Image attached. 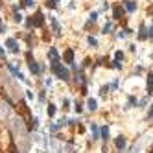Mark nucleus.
Segmentation results:
<instances>
[{
	"label": "nucleus",
	"instance_id": "obj_12",
	"mask_svg": "<svg viewBox=\"0 0 153 153\" xmlns=\"http://www.w3.org/2000/svg\"><path fill=\"white\" fill-rule=\"evenodd\" d=\"M87 105H89L90 111H96V100H89V102H87Z\"/></svg>",
	"mask_w": 153,
	"mask_h": 153
},
{
	"label": "nucleus",
	"instance_id": "obj_3",
	"mask_svg": "<svg viewBox=\"0 0 153 153\" xmlns=\"http://www.w3.org/2000/svg\"><path fill=\"white\" fill-rule=\"evenodd\" d=\"M26 57H28V66H30V70H31L33 74H39L41 70H43V66H39V65L35 63V61H33V57H31V54H28V55H26Z\"/></svg>",
	"mask_w": 153,
	"mask_h": 153
},
{
	"label": "nucleus",
	"instance_id": "obj_1",
	"mask_svg": "<svg viewBox=\"0 0 153 153\" xmlns=\"http://www.w3.org/2000/svg\"><path fill=\"white\" fill-rule=\"evenodd\" d=\"M52 70H54V74L57 76V78H61L63 81H68V70L65 66L59 65V61H57V63H52Z\"/></svg>",
	"mask_w": 153,
	"mask_h": 153
},
{
	"label": "nucleus",
	"instance_id": "obj_24",
	"mask_svg": "<svg viewBox=\"0 0 153 153\" xmlns=\"http://www.w3.org/2000/svg\"><path fill=\"white\" fill-rule=\"evenodd\" d=\"M138 149H140V146H135V148H133V153H138Z\"/></svg>",
	"mask_w": 153,
	"mask_h": 153
},
{
	"label": "nucleus",
	"instance_id": "obj_21",
	"mask_svg": "<svg viewBox=\"0 0 153 153\" xmlns=\"http://www.w3.org/2000/svg\"><path fill=\"white\" fill-rule=\"evenodd\" d=\"M111 28H113V26H111V22H107L105 26H103V31H111Z\"/></svg>",
	"mask_w": 153,
	"mask_h": 153
},
{
	"label": "nucleus",
	"instance_id": "obj_17",
	"mask_svg": "<svg viewBox=\"0 0 153 153\" xmlns=\"http://www.w3.org/2000/svg\"><path fill=\"white\" fill-rule=\"evenodd\" d=\"M87 41H89V44H92V46H96V44H98V41H96L94 37H89Z\"/></svg>",
	"mask_w": 153,
	"mask_h": 153
},
{
	"label": "nucleus",
	"instance_id": "obj_7",
	"mask_svg": "<svg viewBox=\"0 0 153 153\" xmlns=\"http://www.w3.org/2000/svg\"><path fill=\"white\" fill-rule=\"evenodd\" d=\"M65 61H66V65L74 63V50H72V48H68V50L65 52Z\"/></svg>",
	"mask_w": 153,
	"mask_h": 153
},
{
	"label": "nucleus",
	"instance_id": "obj_11",
	"mask_svg": "<svg viewBox=\"0 0 153 153\" xmlns=\"http://www.w3.org/2000/svg\"><path fill=\"white\" fill-rule=\"evenodd\" d=\"M102 138H103V140H107V138H109V127L107 126L102 127Z\"/></svg>",
	"mask_w": 153,
	"mask_h": 153
},
{
	"label": "nucleus",
	"instance_id": "obj_15",
	"mask_svg": "<svg viewBox=\"0 0 153 153\" xmlns=\"http://www.w3.org/2000/svg\"><path fill=\"white\" fill-rule=\"evenodd\" d=\"M92 138H98V135H100V131H98V126H92Z\"/></svg>",
	"mask_w": 153,
	"mask_h": 153
},
{
	"label": "nucleus",
	"instance_id": "obj_18",
	"mask_svg": "<svg viewBox=\"0 0 153 153\" xmlns=\"http://www.w3.org/2000/svg\"><path fill=\"white\" fill-rule=\"evenodd\" d=\"M114 57H116V61H122V57H124V54H122V52H116V54H114Z\"/></svg>",
	"mask_w": 153,
	"mask_h": 153
},
{
	"label": "nucleus",
	"instance_id": "obj_26",
	"mask_svg": "<svg viewBox=\"0 0 153 153\" xmlns=\"http://www.w3.org/2000/svg\"><path fill=\"white\" fill-rule=\"evenodd\" d=\"M4 30H6V28H4V24H2V22H0V33H2Z\"/></svg>",
	"mask_w": 153,
	"mask_h": 153
},
{
	"label": "nucleus",
	"instance_id": "obj_13",
	"mask_svg": "<svg viewBox=\"0 0 153 153\" xmlns=\"http://www.w3.org/2000/svg\"><path fill=\"white\" fill-rule=\"evenodd\" d=\"M48 114H50V116L55 114V105H54V103H50V105H48Z\"/></svg>",
	"mask_w": 153,
	"mask_h": 153
},
{
	"label": "nucleus",
	"instance_id": "obj_20",
	"mask_svg": "<svg viewBox=\"0 0 153 153\" xmlns=\"http://www.w3.org/2000/svg\"><path fill=\"white\" fill-rule=\"evenodd\" d=\"M46 6H48V8H55V0H48Z\"/></svg>",
	"mask_w": 153,
	"mask_h": 153
},
{
	"label": "nucleus",
	"instance_id": "obj_23",
	"mask_svg": "<svg viewBox=\"0 0 153 153\" xmlns=\"http://www.w3.org/2000/svg\"><path fill=\"white\" fill-rule=\"evenodd\" d=\"M148 37H149V39H153V26H151V30L148 31Z\"/></svg>",
	"mask_w": 153,
	"mask_h": 153
},
{
	"label": "nucleus",
	"instance_id": "obj_10",
	"mask_svg": "<svg viewBox=\"0 0 153 153\" xmlns=\"http://www.w3.org/2000/svg\"><path fill=\"white\" fill-rule=\"evenodd\" d=\"M138 37H140L142 41H144V39H148V31H146V26H144V24L140 26V33H138Z\"/></svg>",
	"mask_w": 153,
	"mask_h": 153
},
{
	"label": "nucleus",
	"instance_id": "obj_5",
	"mask_svg": "<svg viewBox=\"0 0 153 153\" xmlns=\"http://www.w3.org/2000/svg\"><path fill=\"white\" fill-rule=\"evenodd\" d=\"M114 146H116V148L118 149H120V151H124V149H126V137H118L116 138V140H114Z\"/></svg>",
	"mask_w": 153,
	"mask_h": 153
},
{
	"label": "nucleus",
	"instance_id": "obj_8",
	"mask_svg": "<svg viewBox=\"0 0 153 153\" xmlns=\"http://www.w3.org/2000/svg\"><path fill=\"white\" fill-rule=\"evenodd\" d=\"M48 57L52 59V63H57V61H59V54H57V50H55V48H50V52H48Z\"/></svg>",
	"mask_w": 153,
	"mask_h": 153
},
{
	"label": "nucleus",
	"instance_id": "obj_22",
	"mask_svg": "<svg viewBox=\"0 0 153 153\" xmlns=\"http://www.w3.org/2000/svg\"><path fill=\"white\" fill-rule=\"evenodd\" d=\"M148 118H153V105L149 107V113H148Z\"/></svg>",
	"mask_w": 153,
	"mask_h": 153
},
{
	"label": "nucleus",
	"instance_id": "obj_14",
	"mask_svg": "<svg viewBox=\"0 0 153 153\" xmlns=\"http://www.w3.org/2000/svg\"><path fill=\"white\" fill-rule=\"evenodd\" d=\"M120 17H122V9L116 6V8H114V19H120Z\"/></svg>",
	"mask_w": 153,
	"mask_h": 153
},
{
	"label": "nucleus",
	"instance_id": "obj_6",
	"mask_svg": "<svg viewBox=\"0 0 153 153\" xmlns=\"http://www.w3.org/2000/svg\"><path fill=\"white\" fill-rule=\"evenodd\" d=\"M50 22H52V28H54V33L55 35H61V26L57 22V19L55 17H50Z\"/></svg>",
	"mask_w": 153,
	"mask_h": 153
},
{
	"label": "nucleus",
	"instance_id": "obj_25",
	"mask_svg": "<svg viewBox=\"0 0 153 153\" xmlns=\"http://www.w3.org/2000/svg\"><path fill=\"white\" fill-rule=\"evenodd\" d=\"M4 54H6V52H4V48L0 46V57H4Z\"/></svg>",
	"mask_w": 153,
	"mask_h": 153
},
{
	"label": "nucleus",
	"instance_id": "obj_16",
	"mask_svg": "<svg viewBox=\"0 0 153 153\" xmlns=\"http://www.w3.org/2000/svg\"><path fill=\"white\" fill-rule=\"evenodd\" d=\"M151 87H153V74L148 76V89H151Z\"/></svg>",
	"mask_w": 153,
	"mask_h": 153
},
{
	"label": "nucleus",
	"instance_id": "obj_4",
	"mask_svg": "<svg viewBox=\"0 0 153 153\" xmlns=\"http://www.w3.org/2000/svg\"><path fill=\"white\" fill-rule=\"evenodd\" d=\"M6 46L9 48V52H13V54H17L19 52V44H17V41L15 39H8L6 41Z\"/></svg>",
	"mask_w": 153,
	"mask_h": 153
},
{
	"label": "nucleus",
	"instance_id": "obj_2",
	"mask_svg": "<svg viewBox=\"0 0 153 153\" xmlns=\"http://www.w3.org/2000/svg\"><path fill=\"white\" fill-rule=\"evenodd\" d=\"M44 24V17H43V13H35V15H33V17H30V20H28V24L26 26H43Z\"/></svg>",
	"mask_w": 153,
	"mask_h": 153
},
{
	"label": "nucleus",
	"instance_id": "obj_19",
	"mask_svg": "<svg viewBox=\"0 0 153 153\" xmlns=\"http://www.w3.org/2000/svg\"><path fill=\"white\" fill-rule=\"evenodd\" d=\"M35 2H33V0H22V6H33Z\"/></svg>",
	"mask_w": 153,
	"mask_h": 153
},
{
	"label": "nucleus",
	"instance_id": "obj_9",
	"mask_svg": "<svg viewBox=\"0 0 153 153\" xmlns=\"http://www.w3.org/2000/svg\"><path fill=\"white\" fill-rule=\"evenodd\" d=\"M126 9H127L129 13H133V11L137 9V4L133 2V0H127V2H126Z\"/></svg>",
	"mask_w": 153,
	"mask_h": 153
}]
</instances>
